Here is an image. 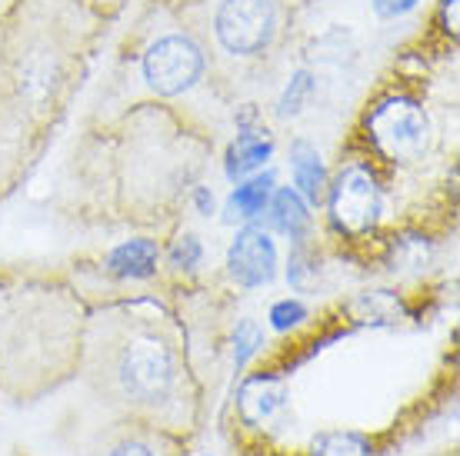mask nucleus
I'll list each match as a JSON object with an SVG mask.
<instances>
[{
  "label": "nucleus",
  "mask_w": 460,
  "mask_h": 456,
  "mask_svg": "<svg viewBox=\"0 0 460 456\" xmlns=\"http://www.w3.org/2000/svg\"><path fill=\"white\" fill-rule=\"evenodd\" d=\"M217 137L161 103L84 120L67 157L64 210L91 227L171 230L204 187Z\"/></svg>",
  "instance_id": "1"
},
{
  "label": "nucleus",
  "mask_w": 460,
  "mask_h": 456,
  "mask_svg": "<svg viewBox=\"0 0 460 456\" xmlns=\"http://www.w3.org/2000/svg\"><path fill=\"white\" fill-rule=\"evenodd\" d=\"M107 27L81 0L0 4V200L50 150Z\"/></svg>",
  "instance_id": "2"
},
{
  "label": "nucleus",
  "mask_w": 460,
  "mask_h": 456,
  "mask_svg": "<svg viewBox=\"0 0 460 456\" xmlns=\"http://www.w3.org/2000/svg\"><path fill=\"white\" fill-rule=\"evenodd\" d=\"M77 380L111 420L147 423L187 443L204 426V383L184 320L157 297L91 303Z\"/></svg>",
  "instance_id": "3"
},
{
  "label": "nucleus",
  "mask_w": 460,
  "mask_h": 456,
  "mask_svg": "<svg viewBox=\"0 0 460 456\" xmlns=\"http://www.w3.org/2000/svg\"><path fill=\"white\" fill-rule=\"evenodd\" d=\"M91 303L67 276L0 267V399L34 407L77 380Z\"/></svg>",
  "instance_id": "4"
},
{
  "label": "nucleus",
  "mask_w": 460,
  "mask_h": 456,
  "mask_svg": "<svg viewBox=\"0 0 460 456\" xmlns=\"http://www.w3.org/2000/svg\"><path fill=\"white\" fill-rule=\"evenodd\" d=\"M137 103H161L220 134L230 107L217 97L208 57L164 0H144L84 120H111Z\"/></svg>",
  "instance_id": "5"
},
{
  "label": "nucleus",
  "mask_w": 460,
  "mask_h": 456,
  "mask_svg": "<svg viewBox=\"0 0 460 456\" xmlns=\"http://www.w3.org/2000/svg\"><path fill=\"white\" fill-rule=\"evenodd\" d=\"M208 57L230 110L264 91L288 57L304 0H164Z\"/></svg>",
  "instance_id": "6"
},
{
  "label": "nucleus",
  "mask_w": 460,
  "mask_h": 456,
  "mask_svg": "<svg viewBox=\"0 0 460 456\" xmlns=\"http://www.w3.org/2000/svg\"><path fill=\"white\" fill-rule=\"evenodd\" d=\"M190 443L184 436L147 426L137 420H111L101 434L93 456H187Z\"/></svg>",
  "instance_id": "7"
},
{
  "label": "nucleus",
  "mask_w": 460,
  "mask_h": 456,
  "mask_svg": "<svg viewBox=\"0 0 460 456\" xmlns=\"http://www.w3.org/2000/svg\"><path fill=\"white\" fill-rule=\"evenodd\" d=\"M227 274L241 290H257L274 280L277 274V247L264 227H243L227 250Z\"/></svg>",
  "instance_id": "8"
},
{
  "label": "nucleus",
  "mask_w": 460,
  "mask_h": 456,
  "mask_svg": "<svg viewBox=\"0 0 460 456\" xmlns=\"http://www.w3.org/2000/svg\"><path fill=\"white\" fill-rule=\"evenodd\" d=\"M374 183L364 173H344L334 190V217L350 230H360L370 224V214L377 210V197L370 190Z\"/></svg>",
  "instance_id": "9"
},
{
  "label": "nucleus",
  "mask_w": 460,
  "mask_h": 456,
  "mask_svg": "<svg viewBox=\"0 0 460 456\" xmlns=\"http://www.w3.org/2000/svg\"><path fill=\"white\" fill-rule=\"evenodd\" d=\"M380 140L394 160H417L427 144V120L414 107H403L401 117H394L391 127H384Z\"/></svg>",
  "instance_id": "10"
},
{
  "label": "nucleus",
  "mask_w": 460,
  "mask_h": 456,
  "mask_svg": "<svg viewBox=\"0 0 460 456\" xmlns=\"http://www.w3.org/2000/svg\"><path fill=\"white\" fill-rule=\"evenodd\" d=\"M107 270H114V274H124V276H147L157 270V263H161V247H157V240H130L124 247H117L111 257H107Z\"/></svg>",
  "instance_id": "11"
},
{
  "label": "nucleus",
  "mask_w": 460,
  "mask_h": 456,
  "mask_svg": "<svg viewBox=\"0 0 460 456\" xmlns=\"http://www.w3.org/2000/svg\"><path fill=\"white\" fill-rule=\"evenodd\" d=\"M290 167H294V183H297L304 197L311 200L314 206L323 200V190H327V177H323L321 157L311 144H294V153H290Z\"/></svg>",
  "instance_id": "12"
},
{
  "label": "nucleus",
  "mask_w": 460,
  "mask_h": 456,
  "mask_svg": "<svg viewBox=\"0 0 460 456\" xmlns=\"http://www.w3.org/2000/svg\"><path fill=\"white\" fill-rule=\"evenodd\" d=\"M270 137H264L261 130H251V134H237L234 147H230V177H241L251 167L264 163L270 157Z\"/></svg>",
  "instance_id": "13"
},
{
  "label": "nucleus",
  "mask_w": 460,
  "mask_h": 456,
  "mask_svg": "<svg viewBox=\"0 0 460 456\" xmlns=\"http://www.w3.org/2000/svg\"><path fill=\"white\" fill-rule=\"evenodd\" d=\"M270 214H274V224L284 233H290V237H300L304 230L311 227V214H307V206H304V200H300L294 190H280V194L274 197V206H270Z\"/></svg>",
  "instance_id": "14"
},
{
  "label": "nucleus",
  "mask_w": 460,
  "mask_h": 456,
  "mask_svg": "<svg viewBox=\"0 0 460 456\" xmlns=\"http://www.w3.org/2000/svg\"><path fill=\"white\" fill-rule=\"evenodd\" d=\"M267 204V183L264 180H251L243 183V187H237V194H234V200H230V206L237 210V217H257L261 210H264Z\"/></svg>",
  "instance_id": "15"
},
{
  "label": "nucleus",
  "mask_w": 460,
  "mask_h": 456,
  "mask_svg": "<svg viewBox=\"0 0 460 456\" xmlns=\"http://www.w3.org/2000/svg\"><path fill=\"white\" fill-rule=\"evenodd\" d=\"M171 260L173 267H181V263H197L200 260V243H197L194 233H181L177 237V243H173V250H171Z\"/></svg>",
  "instance_id": "16"
},
{
  "label": "nucleus",
  "mask_w": 460,
  "mask_h": 456,
  "mask_svg": "<svg viewBox=\"0 0 460 456\" xmlns=\"http://www.w3.org/2000/svg\"><path fill=\"white\" fill-rule=\"evenodd\" d=\"M87 11H93L97 17H104L107 23H114L120 13H124V7L130 4V0H81Z\"/></svg>",
  "instance_id": "17"
},
{
  "label": "nucleus",
  "mask_w": 460,
  "mask_h": 456,
  "mask_svg": "<svg viewBox=\"0 0 460 456\" xmlns=\"http://www.w3.org/2000/svg\"><path fill=\"white\" fill-rule=\"evenodd\" d=\"M417 0H374V7H377L380 17H397V13L411 11Z\"/></svg>",
  "instance_id": "18"
},
{
  "label": "nucleus",
  "mask_w": 460,
  "mask_h": 456,
  "mask_svg": "<svg viewBox=\"0 0 460 456\" xmlns=\"http://www.w3.org/2000/svg\"><path fill=\"white\" fill-rule=\"evenodd\" d=\"M430 456H457V446H447V450H438V453H430Z\"/></svg>",
  "instance_id": "19"
},
{
  "label": "nucleus",
  "mask_w": 460,
  "mask_h": 456,
  "mask_svg": "<svg viewBox=\"0 0 460 456\" xmlns=\"http://www.w3.org/2000/svg\"><path fill=\"white\" fill-rule=\"evenodd\" d=\"M13 456H31V453H23V450H17V453H13Z\"/></svg>",
  "instance_id": "20"
},
{
  "label": "nucleus",
  "mask_w": 460,
  "mask_h": 456,
  "mask_svg": "<svg viewBox=\"0 0 460 456\" xmlns=\"http://www.w3.org/2000/svg\"><path fill=\"white\" fill-rule=\"evenodd\" d=\"M304 4H311V0H304Z\"/></svg>",
  "instance_id": "21"
}]
</instances>
